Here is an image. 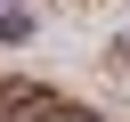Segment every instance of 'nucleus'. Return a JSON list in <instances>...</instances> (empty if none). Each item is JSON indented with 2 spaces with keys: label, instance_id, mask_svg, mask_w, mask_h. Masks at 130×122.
<instances>
[{
  "label": "nucleus",
  "instance_id": "f257e3e1",
  "mask_svg": "<svg viewBox=\"0 0 130 122\" xmlns=\"http://www.w3.org/2000/svg\"><path fill=\"white\" fill-rule=\"evenodd\" d=\"M0 122H114V114H98V106H81V98L49 89V81L0 73Z\"/></svg>",
  "mask_w": 130,
  "mask_h": 122
},
{
  "label": "nucleus",
  "instance_id": "f03ea898",
  "mask_svg": "<svg viewBox=\"0 0 130 122\" xmlns=\"http://www.w3.org/2000/svg\"><path fill=\"white\" fill-rule=\"evenodd\" d=\"M0 41H32V16H0Z\"/></svg>",
  "mask_w": 130,
  "mask_h": 122
}]
</instances>
